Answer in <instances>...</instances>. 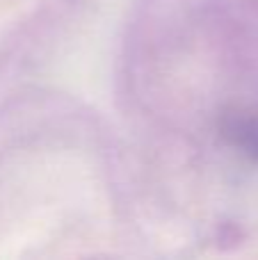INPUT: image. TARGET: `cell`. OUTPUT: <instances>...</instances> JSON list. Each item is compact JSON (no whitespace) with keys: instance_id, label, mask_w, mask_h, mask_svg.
Wrapping results in <instances>:
<instances>
[{"instance_id":"obj_1","label":"cell","mask_w":258,"mask_h":260,"mask_svg":"<svg viewBox=\"0 0 258 260\" xmlns=\"http://www.w3.org/2000/svg\"><path fill=\"white\" fill-rule=\"evenodd\" d=\"M222 133L233 148H238L249 160L258 162V119L256 117L231 114L224 121Z\"/></svg>"}]
</instances>
